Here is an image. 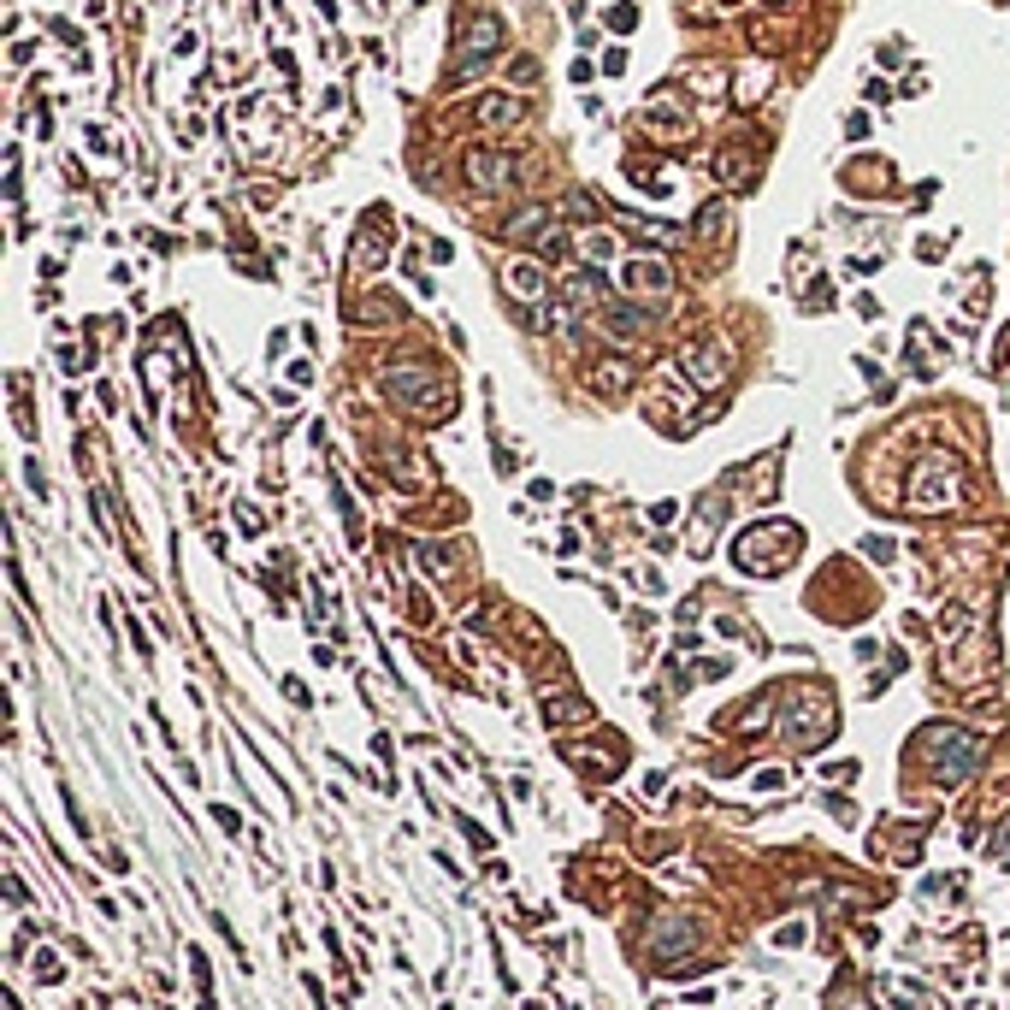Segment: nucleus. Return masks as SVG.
I'll use <instances>...</instances> for the list:
<instances>
[{"label":"nucleus","mask_w":1010,"mask_h":1010,"mask_svg":"<svg viewBox=\"0 0 1010 1010\" xmlns=\"http://www.w3.org/2000/svg\"><path fill=\"white\" fill-rule=\"evenodd\" d=\"M384 390L408 408V414H426V402L438 408V414H449L455 408V396H449V384L438 379V373H426V367H390L384 373Z\"/></svg>","instance_id":"nucleus-1"},{"label":"nucleus","mask_w":1010,"mask_h":1010,"mask_svg":"<svg viewBox=\"0 0 1010 1010\" xmlns=\"http://www.w3.org/2000/svg\"><path fill=\"white\" fill-rule=\"evenodd\" d=\"M514 178H520V160L514 154H497V148H473L467 154V184L485 195H503L514 190Z\"/></svg>","instance_id":"nucleus-2"},{"label":"nucleus","mask_w":1010,"mask_h":1010,"mask_svg":"<svg viewBox=\"0 0 1010 1010\" xmlns=\"http://www.w3.org/2000/svg\"><path fill=\"white\" fill-rule=\"evenodd\" d=\"M686 379L697 384V390H709V384H727V343H715V337H697V343H686Z\"/></svg>","instance_id":"nucleus-3"},{"label":"nucleus","mask_w":1010,"mask_h":1010,"mask_svg":"<svg viewBox=\"0 0 1010 1010\" xmlns=\"http://www.w3.org/2000/svg\"><path fill=\"white\" fill-rule=\"evenodd\" d=\"M497 48H503V24H497V18L485 12V18H479V24H473L467 36H461V60H455V71H467V65L479 71V65L497 54Z\"/></svg>","instance_id":"nucleus-4"},{"label":"nucleus","mask_w":1010,"mask_h":1010,"mask_svg":"<svg viewBox=\"0 0 1010 1010\" xmlns=\"http://www.w3.org/2000/svg\"><path fill=\"white\" fill-rule=\"evenodd\" d=\"M621 278H627L632 296H668V284H674L668 260H627V266H621Z\"/></svg>","instance_id":"nucleus-5"},{"label":"nucleus","mask_w":1010,"mask_h":1010,"mask_svg":"<svg viewBox=\"0 0 1010 1010\" xmlns=\"http://www.w3.org/2000/svg\"><path fill=\"white\" fill-rule=\"evenodd\" d=\"M503 284L520 296V302H544V266H532V260H514L503 272Z\"/></svg>","instance_id":"nucleus-6"},{"label":"nucleus","mask_w":1010,"mask_h":1010,"mask_svg":"<svg viewBox=\"0 0 1010 1010\" xmlns=\"http://www.w3.org/2000/svg\"><path fill=\"white\" fill-rule=\"evenodd\" d=\"M526 107H520V95H485L479 101V125H514Z\"/></svg>","instance_id":"nucleus-7"},{"label":"nucleus","mask_w":1010,"mask_h":1010,"mask_svg":"<svg viewBox=\"0 0 1010 1010\" xmlns=\"http://www.w3.org/2000/svg\"><path fill=\"white\" fill-rule=\"evenodd\" d=\"M603 325H609V337H644L650 331V314H632V308H603Z\"/></svg>","instance_id":"nucleus-8"},{"label":"nucleus","mask_w":1010,"mask_h":1010,"mask_svg":"<svg viewBox=\"0 0 1010 1010\" xmlns=\"http://www.w3.org/2000/svg\"><path fill=\"white\" fill-rule=\"evenodd\" d=\"M632 384V367L627 361H615V367H597V390H627Z\"/></svg>","instance_id":"nucleus-9"},{"label":"nucleus","mask_w":1010,"mask_h":1010,"mask_svg":"<svg viewBox=\"0 0 1010 1010\" xmlns=\"http://www.w3.org/2000/svg\"><path fill=\"white\" fill-rule=\"evenodd\" d=\"M762 89H768V65H757V71H745V77H739V101H757Z\"/></svg>","instance_id":"nucleus-10"},{"label":"nucleus","mask_w":1010,"mask_h":1010,"mask_svg":"<svg viewBox=\"0 0 1010 1010\" xmlns=\"http://www.w3.org/2000/svg\"><path fill=\"white\" fill-rule=\"evenodd\" d=\"M579 249H585V260H597V266H603V260L615 254V243H609L603 231H585V243H579Z\"/></svg>","instance_id":"nucleus-11"},{"label":"nucleus","mask_w":1010,"mask_h":1010,"mask_svg":"<svg viewBox=\"0 0 1010 1010\" xmlns=\"http://www.w3.org/2000/svg\"><path fill=\"white\" fill-rule=\"evenodd\" d=\"M609 24H615V30H632V24H638V6H632V0H627V6H615V12H609Z\"/></svg>","instance_id":"nucleus-12"},{"label":"nucleus","mask_w":1010,"mask_h":1010,"mask_svg":"<svg viewBox=\"0 0 1010 1010\" xmlns=\"http://www.w3.org/2000/svg\"><path fill=\"white\" fill-rule=\"evenodd\" d=\"M603 71H609V77H621V71H627V54H621V48H609V54H603Z\"/></svg>","instance_id":"nucleus-13"}]
</instances>
